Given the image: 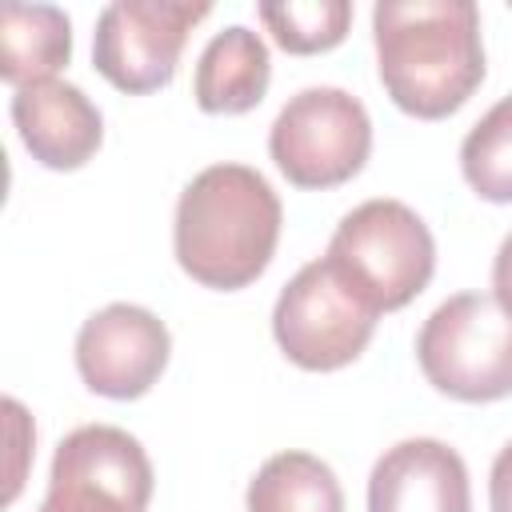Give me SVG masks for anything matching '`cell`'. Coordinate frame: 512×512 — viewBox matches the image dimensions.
Returning a JSON list of instances; mask_svg holds the SVG:
<instances>
[{"label":"cell","instance_id":"obj_1","mask_svg":"<svg viewBox=\"0 0 512 512\" xmlns=\"http://www.w3.org/2000/svg\"><path fill=\"white\" fill-rule=\"evenodd\" d=\"M372 40L384 92L416 120L460 112L484 80L480 8L472 0H380Z\"/></svg>","mask_w":512,"mask_h":512},{"label":"cell","instance_id":"obj_2","mask_svg":"<svg viewBox=\"0 0 512 512\" xmlns=\"http://www.w3.org/2000/svg\"><path fill=\"white\" fill-rule=\"evenodd\" d=\"M280 220V196L256 168L212 164L196 172L176 200V264L204 288H248L276 256Z\"/></svg>","mask_w":512,"mask_h":512},{"label":"cell","instance_id":"obj_3","mask_svg":"<svg viewBox=\"0 0 512 512\" xmlns=\"http://www.w3.org/2000/svg\"><path fill=\"white\" fill-rule=\"evenodd\" d=\"M324 260L380 316L412 304L436 272V240L404 200H364L332 232Z\"/></svg>","mask_w":512,"mask_h":512},{"label":"cell","instance_id":"obj_4","mask_svg":"<svg viewBox=\"0 0 512 512\" xmlns=\"http://www.w3.org/2000/svg\"><path fill=\"white\" fill-rule=\"evenodd\" d=\"M424 380L464 404L512 396V316L484 292L448 296L416 336Z\"/></svg>","mask_w":512,"mask_h":512},{"label":"cell","instance_id":"obj_5","mask_svg":"<svg viewBox=\"0 0 512 512\" xmlns=\"http://www.w3.org/2000/svg\"><path fill=\"white\" fill-rule=\"evenodd\" d=\"M268 152L288 184L336 188L364 168L372 152V120L344 88H304L272 120Z\"/></svg>","mask_w":512,"mask_h":512},{"label":"cell","instance_id":"obj_6","mask_svg":"<svg viewBox=\"0 0 512 512\" xmlns=\"http://www.w3.org/2000/svg\"><path fill=\"white\" fill-rule=\"evenodd\" d=\"M376 332V312L332 272L328 260L304 264L272 308L280 352L304 372H336L352 364Z\"/></svg>","mask_w":512,"mask_h":512},{"label":"cell","instance_id":"obj_7","mask_svg":"<svg viewBox=\"0 0 512 512\" xmlns=\"http://www.w3.org/2000/svg\"><path fill=\"white\" fill-rule=\"evenodd\" d=\"M152 484V460L136 436L116 424H84L56 444L40 512H144Z\"/></svg>","mask_w":512,"mask_h":512},{"label":"cell","instance_id":"obj_8","mask_svg":"<svg viewBox=\"0 0 512 512\" xmlns=\"http://www.w3.org/2000/svg\"><path fill=\"white\" fill-rule=\"evenodd\" d=\"M212 12V4L188 0H116L100 12L92 32L96 72L128 92H160L172 84L188 32Z\"/></svg>","mask_w":512,"mask_h":512},{"label":"cell","instance_id":"obj_9","mask_svg":"<svg viewBox=\"0 0 512 512\" xmlns=\"http://www.w3.org/2000/svg\"><path fill=\"white\" fill-rule=\"evenodd\" d=\"M172 336L164 320L140 304H108L76 332V372L108 400L144 396L168 368Z\"/></svg>","mask_w":512,"mask_h":512},{"label":"cell","instance_id":"obj_10","mask_svg":"<svg viewBox=\"0 0 512 512\" xmlns=\"http://www.w3.org/2000/svg\"><path fill=\"white\" fill-rule=\"evenodd\" d=\"M368 512H472L468 468L432 436L392 444L368 476Z\"/></svg>","mask_w":512,"mask_h":512},{"label":"cell","instance_id":"obj_11","mask_svg":"<svg viewBox=\"0 0 512 512\" xmlns=\"http://www.w3.org/2000/svg\"><path fill=\"white\" fill-rule=\"evenodd\" d=\"M12 124L24 148L32 152V160L52 172L84 168L104 140L100 108L68 80H44V84L16 88Z\"/></svg>","mask_w":512,"mask_h":512},{"label":"cell","instance_id":"obj_12","mask_svg":"<svg viewBox=\"0 0 512 512\" xmlns=\"http://www.w3.org/2000/svg\"><path fill=\"white\" fill-rule=\"evenodd\" d=\"M268 80H272V60L260 32L244 24H228L204 44L192 96L208 116H240L264 100Z\"/></svg>","mask_w":512,"mask_h":512},{"label":"cell","instance_id":"obj_13","mask_svg":"<svg viewBox=\"0 0 512 512\" xmlns=\"http://www.w3.org/2000/svg\"><path fill=\"white\" fill-rule=\"evenodd\" d=\"M72 60V20L52 4H4L0 12V76L12 88L56 80Z\"/></svg>","mask_w":512,"mask_h":512},{"label":"cell","instance_id":"obj_14","mask_svg":"<svg viewBox=\"0 0 512 512\" xmlns=\"http://www.w3.org/2000/svg\"><path fill=\"white\" fill-rule=\"evenodd\" d=\"M248 512H344L336 472L312 452L268 456L244 496Z\"/></svg>","mask_w":512,"mask_h":512},{"label":"cell","instance_id":"obj_15","mask_svg":"<svg viewBox=\"0 0 512 512\" xmlns=\"http://www.w3.org/2000/svg\"><path fill=\"white\" fill-rule=\"evenodd\" d=\"M460 172L488 204H512V96L496 100L460 144Z\"/></svg>","mask_w":512,"mask_h":512},{"label":"cell","instance_id":"obj_16","mask_svg":"<svg viewBox=\"0 0 512 512\" xmlns=\"http://www.w3.org/2000/svg\"><path fill=\"white\" fill-rule=\"evenodd\" d=\"M260 20L272 40L292 56L332 52L352 24L348 0H304V4H260Z\"/></svg>","mask_w":512,"mask_h":512},{"label":"cell","instance_id":"obj_17","mask_svg":"<svg viewBox=\"0 0 512 512\" xmlns=\"http://www.w3.org/2000/svg\"><path fill=\"white\" fill-rule=\"evenodd\" d=\"M488 504L492 512H512V440L496 452L492 476H488Z\"/></svg>","mask_w":512,"mask_h":512},{"label":"cell","instance_id":"obj_18","mask_svg":"<svg viewBox=\"0 0 512 512\" xmlns=\"http://www.w3.org/2000/svg\"><path fill=\"white\" fill-rule=\"evenodd\" d=\"M492 296H496V304L512 316V232L500 240L496 260H492Z\"/></svg>","mask_w":512,"mask_h":512}]
</instances>
